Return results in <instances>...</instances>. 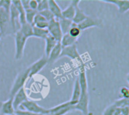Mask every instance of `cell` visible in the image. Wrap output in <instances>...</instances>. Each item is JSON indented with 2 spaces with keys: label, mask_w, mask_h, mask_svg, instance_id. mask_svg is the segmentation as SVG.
<instances>
[{
  "label": "cell",
  "mask_w": 129,
  "mask_h": 115,
  "mask_svg": "<svg viewBox=\"0 0 129 115\" xmlns=\"http://www.w3.org/2000/svg\"><path fill=\"white\" fill-rule=\"evenodd\" d=\"M47 64H48V60L45 55H43L39 60H37L33 64H32L29 67H27L29 70V79H31L33 76L39 74Z\"/></svg>",
  "instance_id": "ba28073f"
},
{
  "label": "cell",
  "mask_w": 129,
  "mask_h": 115,
  "mask_svg": "<svg viewBox=\"0 0 129 115\" xmlns=\"http://www.w3.org/2000/svg\"><path fill=\"white\" fill-rule=\"evenodd\" d=\"M48 22L46 21V20L39 22V23H37V24H36L34 25V27H38V28H40V29H47L48 28Z\"/></svg>",
  "instance_id": "d590c367"
},
{
  "label": "cell",
  "mask_w": 129,
  "mask_h": 115,
  "mask_svg": "<svg viewBox=\"0 0 129 115\" xmlns=\"http://www.w3.org/2000/svg\"><path fill=\"white\" fill-rule=\"evenodd\" d=\"M48 10L53 14L55 19L59 20L62 18V9L57 4V2L54 0H48Z\"/></svg>",
  "instance_id": "e0dca14e"
},
{
  "label": "cell",
  "mask_w": 129,
  "mask_h": 115,
  "mask_svg": "<svg viewBox=\"0 0 129 115\" xmlns=\"http://www.w3.org/2000/svg\"><path fill=\"white\" fill-rule=\"evenodd\" d=\"M20 108H22L21 110H25V111H27L34 113V114H37L47 115L50 114L49 109L45 108L39 105L36 102H34L33 100L28 99L27 101L22 103L21 105L20 106Z\"/></svg>",
  "instance_id": "5b68a950"
},
{
  "label": "cell",
  "mask_w": 129,
  "mask_h": 115,
  "mask_svg": "<svg viewBox=\"0 0 129 115\" xmlns=\"http://www.w3.org/2000/svg\"><path fill=\"white\" fill-rule=\"evenodd\" d=\"M72 111H73V106H68L57 111H54L53 113H51L50 115H65Z\"/></svg>",
  "instance_id": "f1b7e54d"
},
{
  "label": "cell",
  "mask_w": 129,
  "mask_h": 115,
  "mask_svg": "<svg viewBox=\"0 0 129 115\" xmlns=\"http://www.w3.org/2000/svg\"><path fill=\"white\" fill-rule=\"evenodd\" d=\"M119 109H120L121 115H129V106L124 107V108H119Z\"/></svg>",
  "instance_id": "f35d334b"
},
{
  "label": "cell",
  "mask_w": 129,
  "mask_h": 115,
  "mask_svg": "<svg viewBox=\"0 0 129 115\" xmlns=\"http://www.w3.org/2000/svg\"><path fill=\"white\" fill-rule=\"evenodd\" d=\"M117 108H122L124 107H127L129 106V100L128 99H120L118 100H116L113 103Z\"/></svg>",
  "instance_id": "4316f807"
},
{
  "label": "cell",
  "mask_w": 129,
  "mask_h": 115,
  "mask_svg": "<svg viewBox=\"0 0 129 115\" xmlns=\"http://www.w3.org/2000/svg\"><path fill=\"white\" fill-rule=\"evenodd\" d=\"M48 33L50 36H51L57 42H60L62 36H63V33L61 31L58 20L57 19H53L48 22V26L47 28Z\"/></svg>",
  "instance_id": "52a82bcc"
},
{
  "label": "cell",
  "mask_w": 129,
  "mask_h": 115,
  "mask_svg": "<svg viewBox=\"0 0 129 115\" xmlns=\"http://www.w3.org/2000/svg\"><path fill=\"white\" fill-rule=\"evenodd\" d=\"M113 115H121V113H120V109H119V108H117V109H116V112L114 113V114Z\"/></svg>",
  "instance_id": "ab89813d"
},
{
  "label": "cell",
  "mask_w": 129,
  "mask_h": 115,
  "mask_svg": "<svg viewBox=\"0 0 129 115\" xmlns=\"http://www.w3.org/2000/svg\"><path fill=\"white\" fill-rule=\"evenodd\" d=\"M47 9H48V0H39V4L36 11L41 12Z\"/></svg>",
  "instance_id": "83f0119b"
},
{
  "label": "cell",
  "mask_w": 129,
  "mask_h": 115,
  "mask_svg": "<svg viewBox=\"0 0 129 115\" xmlns=\"http://www.w3.org/2000/svg\"><path fill=\"white\" fill-rule=\"evenodd\" d=\"M58 22H59L61 31L63 33V35L66 34V33H68L70 28H71V27H72V25H73V21L70 20L60 18V19L58 20Z\"/></svg>",
  "instance_id": "603a6c76"
},
{
  "label": "cell",
  "mask_w": 129,
  "mask_h": 115,
  "mask_svg": "<svg viewBox=\"0 0 129 115\" xmlns=\"http://www.w3.org/2000/svg\"><path fill=\"white\" fill-rule=\"evenodd\" d=\"M88 15H87L80 8H79V5H76V12H75V15H74V17L73 19L72 20L73 23L78 25L80 23H82L83 20H85L87 17Z\"/></svg>",
  "instance_id": "ac0fdd59"
},
{
  "label": "cell",
  "mask_w": 129,
  "mask_h": 115,
  "mask_svg": "<svg viewBox=\"0 0 129 115\" xmlns=\"http://www.w3.org/2000/svg\"><path fill=\"white\" fill-rule=\"evenodd\" d=\"M116 109H117V108H116L113 104H112V105H109V106L104 111L103 114L102 115H113L114 114V113L116 112Z\"/></svg>",
  "instance_id": "1f68e13d"
},
{
  "label": "cell",
  "mask_w": 129,
  "mask_h": 115,
  "mask_svg": "<svg viewBox=\"0 0 129 115\" xmlns=\"http://www.w3.org/2000/svg\"><path fill=\"white\" fill-rule=\"evenodd\" d=\"M33 36L39 39H45V38L49 35L47 29H40L33 26Z\"/></svg>",
  "instance_id": "cb8c5ba5"
},
{
  "label": "cell",
  "mask_w": 129,
  "mask_h": 115,
  "mask_svg": "<svg viewBox=\"0 0 129 115\" xmlns=\"http://www.w3.org/2000/svg\"><path fill=\"white\" fill-rule=\"evenodd\" d=\"M80 2H81L80 0H73V1H70V5L64 10H62V14H61L62 18L72 20L73 19V17H74V15H75L76 6L79 5Z\"/></svg>",
  "instance_id": "8fae6325"
},
{
  "label": "cell",
  "mask_w": 129,
  "mask_h": 115,
  "mask_svg": "<svg viewBox=\"0 0 129 115\" xmlns=\"http://www.w3.org/2000/svg\"><path fill=\"white\" fill-rule=\"evenodd\" d=\"M105 3H110L116 5L118 8V11L120 14H125L129 10L128 0H101Z\"/></svg>",
  "instance_id": "4fadbf2b"
},
{
  "label": "cell",
  "mask_w": 129,
  "mask_h": 115,
  "mask_svg": "<svg viewBox=\"0 0 129 115\" xmlns=\"http://www.w3.org/2000/svg\"><path fill=\"white\" fill-rule=\"evenodd\" d=\"M11 6V0H0V8L4 9L8 13H9L10 11Z\"/></svg>",
  "instance_id": "f546056e"
},
{
  "label": "cell",
  "mask_w": 129,
  "mask_h": 115,
  "mask_svg": "<svg viewBox=\"0 0 129 115\" xmlns=\"http://www.w3.org/2000/svg\"><path fill=\"white\" fill-rule=\"evenodd\" d=\"M29 80V70L28 68L22 71L21 72H20L14 81V83L11 88V90H10V98H13L15 94L22 88H23L26 82Z\"/></svg>",
  "instance_id": "6da1fadb"
},
{
  "label": "cell",
  "mask_w": 129,
  "mask_h": 115,
  "mask_svg": "<svg viewBox=\"0 0 129 115\" xmlns=\"http://www.w3.org/2000/svg\"><path fill=\"white\" fill-rule=\"evenodd\" d=\"M45 55L48 57L51 52L53 50V49L56 46V45L58 43L51 36L48 35L45 39Z\"/></svg>",
  "instance_id": "d6986e66"
},
{
  "label": "cell",
  "mask_w": 129,
  "mask_h": 115,
  "mask_svg": "<svg viewBox=\"0 0 129 115\" xmlns=\"http://www.w3.org/2000/svg\"><path fill=\"white\" fill-rule=\"evenodd\" d=\"M45 20H46L39 12H37V14H36V16H35V17H34V19H33V26H34L36 24H37V23H39V22H41V21H45ZM47 21V20H46Z\"/></svg>",
  "instance_id": "e575fe53"
},
{
  "label": "cell",
  "mask_w": 129,
  "mask_h": 115,
  "mask_svg": "<svg viewBox=\"0 0 129 115\" xmlns=\"http://www.w3.org/2000/svg\"><path fill=\"white\" fill-rule=\"evenodd\" d=\"M29 0H20L21 2V5L23 8V9L26 11V10H28V9H30L29 8Z\"/></svg>",
  "instance_id": "74e56055"
},
{
  "label": "cell",
  "mask_w": 129,
  "mask_h": 115,
  "mask_svg": "<svg viewBox=\"0 0 129 115\" xmlns=\"http://www.w3.org/2000/svg\"><path fill=\"white\" fill-rule=\"evenodd\" d=\"M37 14V11L35 10H32V9H28L25 11V18H26V22L33 25V19L36 16V14Z\"/></svg>",
  "instance_id": "d4e9b609"
},
{
  "label": "cell",
  "mask_w": 129,
  "mask_h": 115,
  "mask_svg": "<svg viewBox=\"0 0 129 115\" xmlns=\"http://www.w3.org/2000/svg\"><path fill=\"white\" fill-rule=\"evenodd\" d=\"M80 96H81V89H80L79 80H78V78H76L75 80L74 85H73L72 96H71V99L70 100V102L72 106H74L77 104V102L79 100Z\"/></svg>",
  "instance_id": "9a60e30c"
},
{
  "label": "cell",
  "mask_w": 129,
  "mask_h": 115,
  "mask_svg": "<svg viewBox=\"0 0 129 115\" xmlns=\"http://www.w3.org/2000/svg\"><path fill=\"white\" fill-rule=\"evenodd\" d=\"M9 17H10L11 26V28L14 35V33L20 30V20H19V13L12 4H11L10 11H9Z\"/></svg>",
  "instance_id": "30bf717a"
},
{
  "label": "cell",
  "mask_w": 129,
  "mask_h": 115,
  "mask_svg": "<svg viewBox=\"0 0 129 115\" xmlns=\"http://www.w3.org/2000/svg\"><path fill=\"white\" fill-rule=\"evenodd\" d=\"M68 33L71 36H73V37H74L76 39H78L80 36V35L82 34V31L79 29V27H77L76 24L73 23V25H72V27H71V28H70Z\"/></svg>",
  "instance_id": "484cf974"
},
{
  "label": "cell",
  "mask_w": 129,
  "mask_h": 115,
  "mask_svg": "<svg viewBox=\"0 0 129 115\" xmlns=\"http://www.w3.org/2000/svg\"><path fill=\"white\" fill-rule=\"evenodd\" d=\"M14 115H41L37 114H34L25 110H21V109H17L16 111H14Z\"/></svg>",
  "instance_id": "836d02e7"
},
{
  "label": "cell",
  "mask_w": 129,
  "mask_h": 115,
  "mask_svg": "<svg viewBox=\"0 0 129 115\" xmlns=\"http://www.w3.org/2000/svg\"></svg>",
  "instance_id": "b9f144b4"
},
{
  "label": "cell",
  "mask_w": 129,
  "mask_h": 115,
  "mask_svg": "<svg viewBox=\"0 0 129 115\" xmlns=\"http://www.w3.org/2000/svg\"><path fill=\"white\" fill-rule=\"evenodd\" d=\"M62 50V47L60 45V44L58 42L56 46L53 49V50L51 52V53L49 54V55L47 57V60H48V64H53L55 61H57V59L60 58V55Z\"/></svg>",
  "instance_id": "2e32d148"
},
{
  "label": "cell",
  "mask_w": 129,
  "mask_h": 115,
  "mask_svg": "<svg viewBox=\"0 0 129 115\" xmlns=\"http://www.w3.org/2000/svg\"><path fill=\"white\" fill-rule=\"evenodd\" d=\"M14 42H15V60H20L24 54V49L26 43L27 39L23 36L21 31L19 30L14 33Z\"/></svg>",
  "instance_id": "7a4b0ae2"
},
{
  "label": "cell",
  "mask_w": 129,
  "mask_h": 115,
  "mask_svg": "<svg viewBox=\"0 0 129 115\" xmlns=\"http://www.w3.org/2000/svg\"><path fill=\"white\" fill-rule=\"evenodd\" d=\"M77 39H78L71 36L69 33H66L63 35L62 39L59 43L60 44L62 48H66V47L71 46L73 45H76V43L77 42Z\"/></svg>",
  "instance_id": "44dd1931"
},
{
  "label": "cell",
  "mask_w": 129,
  "mask_h": 115,
  "mask_svg": "<svg viewBox=\"0 0 129 115\" xmlns=\"http://www.w3.org/2000/svg\"><path fill=\"white\" fill-rule=\"evenodd\" d=\"M63 57H68L71 60L76 61L79 64V67L85 65L80 54L78 52L76 45H73L71 46L66 47V48H62V50L60 55V58Z\"/></svg>",
  "instance_id": "3957f363"
},
{
  "label": "cell",
  "mask_w": 129,
  "mask_h": 115,
  "mask_svg": "<svg viewBox=\"0 0 129 115\" xmlns=\"http://www.w3.org/2000/svg\"><path fill=\"white\" fill-rule=\"evenodd\" d=\"M48 22H49L50 20H53V19H55V17H54V16L53 15V14L48 10V9H47V10H45V11H41V12H39Z\"/></svg>",
  "instance_id": "4dcf8cb0"
},
{
  "label": "cell",
  "mask_w": 129,
  "mask_h": 115,
  "mask_svg": "<svg viewBox=\"0 0 129 115\" xmlns=\"http://www.w3.org/2000/svg\"><path fill=\"white\" fill-rule=\"evenodd\" d=\"M79 29L81 31L85 30L87 29L91 28V27H103V21L98 18V17H93L91 16H88L87 18L83 20L82 23L77 25Z\"/></svg>",
  "instance_id": "9c48e42d"
},
{
  "label": "cell",
  "mask_w": 129,
  "mask_h": 115,
  "mask_svg": "<svg viewBox=\"0 0 129 115\" xmlns=\"http://www.w3.org/2000/svg\"><path fill=\"white\" fill-rule=\"evenodd\" d=\"M11 4L15 7V8L17 10L19 13V20L20 25L26 23V18H25V10L23 9L20 0H14L11 1Z\"/></svg>",
  "instance_id": "ffe728a7"
},
{
  "label": "cell",
  "mask_w": 129,
  "mask_h": 115,
  "mask_svg": "<svg viewBox=\"0 0 129 115\" xmlns=\"http://www.w3.org/2000/svg\"><path fill=\"white\" fill-rule=\"evenodd\" d=\"M33 26L28 24V23H24L23 24L20 25V30L21 31V33L23 34V36L28 39L29 37L33 36Z\"/></svg>",
  "instance_id": "7402d4cb"
},
{
  "label": "cell",
  "mask_w": 129,
  "mask_h": 115,
  "mask_svg": "<svg viewBox=\"0 0 129 115\" xmlns=\"http://www.w3.org/2000/svg\"><path fill=\"white\" fill-rule=\"evenodd\" d=\"M0 33L2 36L14 35L10 23L9 13L2 8H0Z\"/></svg>",
  "instance_id": "277c9868"
},
{
  "label": "cell",
  "mask_w": 129,
  "mask_h": 115,
  "mask_svg": "<svg viewBox=\"0 0 129 115\" xmlns=\"http://www.w3.org/2000/svg\"><path fill=\"white\" fill-rule=\"evenodd\" d=\"M38 4H39V1H37V0H29V8L32 10L36 11V9L38 8Z\"/></svg>",
  "instance_id": "8d00e7d4"
},
{
  "label": "cell",
  "mask_w": 129,
  "mask_h": 115,
  "mask_svg": "<svg viewBox=\"0 0 129 115\" xmlns=\"http://www.w3.org/2000/svg\"><path fill=\"white\" fill-rule=\"evenodd\" d=\"M119 92H120V94L122 96V98L129 99V90L128 89V87H126V86L121 87Z\"/></svg>",
  "instance_id": "d6a6232c"
},
{
  "label": "cell",
  "mask_w": 129,
  "mask_h": 115,
  "mask_svg": "<svg viewBox=\"0 0 129 115\" xmlns=\"http://www.w3.org/2000/svg\"><path fill=\"white\" fill-rule=\"evenodd\" d=\"M89 95L88 93H81V96L79 102L76 105L73 106V111H81L85 115H92L90 114L89 108Z\"/></svg>",
  "instance_id": "8992f818"
},
{
  "label": "cell",
  "mask_w": 129,
  "mask_h": 115,
  "mask_svg": "<svg viewBox=\"0 0 129 115\" xmlns=\"http://www.w3.org/2000/svg\"><path fill=\"white\" fill-rule=\"evenodd\" d=\"M2 35H1V33H0V40H1V38H2Z\"/></svg>",
  "instance_id": "60d3db41"
},
{
  "label": "cell",
  "mask_w": 129,
  "mask_h": 115,
  "mask_svg": "<svg viewBox=\"0 0 129 115\" xmlns=\"http://www.w3.org/2000/svg\"><path fill=\"white\" fill-rule=\"evenodd\" d=\"M28 100V97L26 93L25 89L22 88L20 89L16 94L15 96L13 97V106H14V109L16 111L17 109H19L20 106L21 105L22 103H23L24 102Z\"/></svg>",
  "instance_id": "7c38bea8"
},
{
  "label": "cell",
  "mask_w": 129,
  "mask_h": 115,
  "mask_svg": "<svg viewBox=\"0 0 129 115\" xmlns=\"http://www.w3.org/2000/svg\"><path fill=\"white\" fill-rule=\"evenodd\" d=\"M13 98H9L5 102H0V111L2 115H14Z\"/></svg>",
  "instance_id": "5bb4252c"
}]
</instances>
